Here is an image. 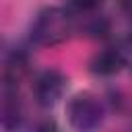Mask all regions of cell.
Wrapping results in <instances>:
<instances>
[{"mask_svg":"<svg viewBox=\"0 0 132 132\" xmlns=\"http://www.w3.org/2000/svg\"><path fill=\"white\" fill-rule=\"evenodd\" d=\"M74 31L72 14L62 6H45L37 12L31 25V39L37 45L52 47L64 43Z\"/></svg>","mask_w":132,"mask_h":132,"instance_id":"obj_1","label":"cell"},{"mask_svg":"<svg viewBox=\"0 0 132 132\" xmlns=\"http://www.w3.org/2000/svg\"><path fill=\"white\" fill-rule=\"evenodd\" d=\"M68 124L76 132H95L103 122V105L93 93H78L66 105Z\"/></svg>","mask_w":132,"mask_h":132,"instance_id":"obj_2","label":"cell"},{"mask_svg":"<svg viewBox=\"0 0 132 132\" xmlns=\"http://www.w3.org/2000/svg\"><path fill=\"white\" fill-rule=\"evenodd\" d=\"M66 85H68V78L56 70V68H47L43 72H39L33 80V97L39 105L43 107H52L56 105L64 91H66Z\"/></svg>","mask_w":132,"mask_h":132,"instance_id":"obj_3","label":"cell"},{"mask_svg":"<svg viewBox=\"0 0 132 132\" xmlns=\"http://www.w3.org/2000/svg\"><path fill=\"white\" fill-rule=\"evenodd\" d=\"M89 66H91V72L99 76H111V74H118L126 66V56L116 47H105L91 58Z\"/></svg>","mask_w":132,"mask_h":132,"instance_id":"obj_4","label":"cell"},{"mask_svg":"<svg viewBox=\"0 0 132 132\" xmlns=\"http://www.w3.org/2000/svg\"><path fill=\"white\" fill-rule=\"evenodd\" d=\"M27 70H29V58H27L25 52L14 50L12 54H8L6 60H4V70H2L4 87H12V89H16L19 80L27 74Z\"/></svg>","mask_w":132,"mask_h":132,"instance_id":"obj_5","label":"cell"},{"mask_svg":"<svg viewBox=\"0 0 132 132\" xmlns=\"http://www.w3.org/2000/svg\"><path fill=\"white\" fill-rule=\"evenodd\" d=\"M2 126L6 130H14L21 122V103L16 99V89L4 87L2 91Z\"/></svg>","mask_w":132,"mask_h":132,"instance_id":"obj_6","label":"cell"},{"mask_svg":"<svg viewBox=\"0 0 132 132\" xmlns=\"http://www.w3.org/2000/svg\"><path fill=\"white\" fill-rule=\"evenodd\" d=\"M105 0H68V4L80 12H95L97 8L103 6Z\"/></svg>","mask_w":132,"mask_h":132,"instance_id":"obj_7","label":"cell"},{"mask_svg":"<svg viewBox=\"0 0 132 132\" xmlns=\"http://www.w3.org/2000/svg\"><path fill=\"white\" fill-rule=\"evenodd\" d=\"M37 132H60V128H58V124H56L54 120H45V122L37 128Z\"/></svg>","mask_w":132,"mask_h":132,"instance_id":"obj_8","label":"cell"},{"mask_svg":"<svg viewBox=\"0 0 132 132\" xmlns=\"http://www.w3.org/2000/svg\"><path fill=\"white\" fill-rule=\"evenodd\" d=\"M120 4H122V8H126V10H132V0H120Z\"/></svg>","mask_w":132,"mask_h":132,"instance_id":"obj_9","label":"cell"}]
</instances>
